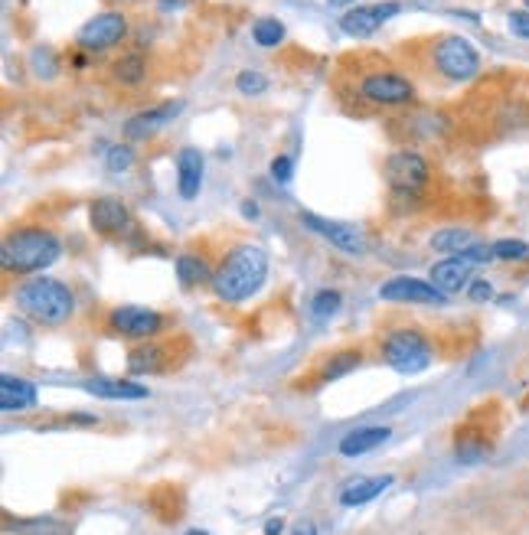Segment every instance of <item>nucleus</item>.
Masks as SVG:
<instances>
[{
  "label": "nucleus",
  "mask_w": 529,
  "mask_h": 535,
  "mask_svg": "<svg viewBox=\"0 0 529 535\" xmlns=\"http://www.w3.org/2000/svg\"><path fill=\"white\" fill-rule=\"evenodd\" d=\"M268 278V255L258 245H236L219 261L213 275V294L226 304H242L262 291Z\"/></svg>",
  "instance_id": "nucleus-1"
},
{
  "label": "nucleus",
  "mask_w": 529,
  "mask_h": 535,
  "mask_svg": "<svg viewBox=\"0 0 529 535\" xmlns=\"http://www.w3.org/2000/svg\"><path fill=\"white\" fill-rule=\"evenodd\" d=\"M59 255H63V242L43 226H23L0 245V265L7 275H40L43 268L56 265Z\"/></svg>",
  "instance_id": "nucleus-2"
},
{
  "label": "nucleus",
  "mask_w": 529,
  "mask_h": 535,
  "mask_svg": "<svg viewBox=\"0 0 529 535\" xmlns=\"http://www.w3.org/2000/svg\"><path fill=\"white\" fill-rule=\"evenodd\" d=\"M14 301L17 307L27 314L30 320L43 323V327H63L76 310V297L66 288L63 281L36 275L30 281H23L14 288Z\"/></svg>",
  "instance_id": "nucleus-3"
},
{
  "label": "nucleus",
  "mask_w": 529,
  "mask_h": 535,
  "mask_svg": "<svg viewBox=\"0 0 529 535\" xmlns=\"http://www.w3.org/2000/svg\"><path fill=\"white\" fill-rule=\"evenodd\" d=\"M428 66H432L438 79L461 85L471 82L481 72V53H477V46L467 36L451 33L432 43V49H428Z\"/></svg>",
  "instance_id": "nucleus-4"
},
{
  "label": "nucleus",
  "mask_w": 529,
  "mask_h": 535,
  "mask_svg": "<svg viewBox=\"0 0 529 535\" xmlns=\"http://www.w3.org/2000/svg\"><path fill=\"white\" fill-rule=\"evenodd\" d=\"M432 343H428L425 333L418 330H392L383 340V359L389 369H396L399 376H415V372H425L432 366Z\"/></svg>",
  "instance_id": "nucleus-5"
},
{
  "label": "nucleus",
  "mask_w": 529,
  "mask_h": 535,
  "mask_svg": "<svg viewBox=\"0 0 529 535\" xmlns=\"http://www.w3.org/2000/svg\"><path fill=\"white\" fill-rule=\"evenodd\" d=\"M356 92L376 108H396L415 102V82L396 69H373L356 79Z\"/></svg>",
  "instance_id": "nucleus-6"
},
{
  "label": "nucleus",
  "mask_w": 529,
  "mask_h": 535,
  "mask_svg": "<svg viewBox=\"0 0 529 535\" xmlns=\"http://www.w3.org/2000/svg\"><path fill=\"white\" fill-rule=\"evenodd\" d=\"M386 183L392 196L418 199L432 183V164L415 151H396L386 160Z\"/></svg>",
  "instance_id": "nucleus-7"
},
{
  "label": "nucleus",
  "mask_w": 529,
  "mask_h": 535,
  "mask_svg": "<svg viewBox=\"0 0 529 535\" xmlns=\"http://www.w3.org/2000/svg\"><path fill=\"white\" fill-rule=\"evenodd\" d=\"M131 23L121 10H105V14H95L92 20H85L76 33V46L85 53H105V49H115L118 43L128 40Z\"/></svg>",
  "instance_id": "nucleus-8"
},
{
  "label": "nucleus",
  "mask_w": 529,
  "mask_h": 535,
  "mask_svg": "<svg viewBox=\"0 0 529 535\" xmlns=\"http://www.w3.org/2000/svg\"><path fill=\"white\" fill-rule=\"evenodd\" d=\"M167 323L170 320L161 310L138 307V304L115 307L112 314H108V327H112L118 337H128V340H154L157 333L167 330Z\"/></svg>",
  "instance_id": "nucleus-9"
},
{
  "label": "nucleus",
  "mask_w": 529,
  "mask_h": 535,
  "mask_svg": "<svg viewBox=\"0 0 529 535\" xmlns=\"http://www.w3.org/2000/svg\"><path fill=\"white\" fill-rule=\"evenodd\" d=\"M304 229H311L314 235H321V239L337 248L343 255H363L366 252V232L360 226H353V222H334V219H324L317 213H301Z\"/></svg>",
  "instance_id": "nucleus-10"
},
{
  "label": "nucleus",
  "mask_w": 529,
  "mask_h": 535,
  "mask_svg": "<svg viewBox=\"0 0 529 535\" xmlns=\"http://www.w3.org/2000/svg\"><path fill=\"white\" fill-rule=\"evenodd\" d=\"M89 226L102 235V239H121V235H128L134 219H131V209L121 203L118 196H98L89 203Z\"/></svg>",
  "instance_id": "nucleus-11"
},
{
  "label": "nucleus",
  "mask_w": 529,
  "mask_h": 535,
  "mask_svg": "<svg viewBox=\"0 0 529 535\" xmlns=\"http://www.w3.org/2000/svg\"><path fill=\"white\" fill-rule=\"evenodd\" d=\"M402 10L399 0H386V4H366V7H350L340 17V30L347 36H373L386 20H392Z\"/></svg>",
  "instance_id": "nucleus-12"
},
{
  "label": "nucleus",
  "mask_w": 529,
  "mask_h": 535,
  "mask_svg": "<svg viewBox=\"0 0 529 535\" xmlns=\"http://www.w3.org/2000/svg\"><path fill=\"white\" fill-rule=\"evenodd\" d=\"M383 301H399V304H445V294H441L432 281H418V278H389L383 288H379Z\"/></svg>",
  "instance_id": "nucleus-13"
},
{
  "label": "nucleus",
  "mask_w": 529,
  "mask_h": 535,
  "mask_svg": "<svg viewBox=\"0 0 529 535\" xmlns=\"http://www.w3.org/2000/svg\"><path fill=\"white\" fill-rule=\"evenodd\" d=\"M477 261L467 258V255H448L432 265V284L441 291V294H458L464 291L467 284H471V275H474Z\"/></svg>",
  "instance_id": "nucleus-14"
},
{
  "label": "nucleus",
  "mask_w": 529,
  "mask_h": 535,
  "mask_svg": "<svg viewBox=\"0 0 529 535\" xmlns=\"http://www.w3.org/2000/svg\"><path fill=\"white\" fill-rule=\"evenodd\" d=\"M180 111H183V102H164L151 111H138V115L125 121V138L128 141H147L154 131H161L164 124L174 121Z\"/></svg>",
  "instance_id": "nucleus-15"
},
{
  "label": "nucleus",
  "mask_w": 529,
  "mask_h": 535,
  "mask_svg": "<svg viewBox=\"0 0 529 535\" xmlns=\"http://www.w3.org/2000/svg\"><path fill=\"white\" fill-rule=\"evenodd\" d=\"M203 173H206V160L200 154V147H183V151L177 154V193H180V199L200 196Z\"/></svg>",
  "instance_id": "nucleus-16"
},
{
  "label": "nucleus",
  "mask_w": 529,
  "mask_h": 535,
  "mask_svg": "<svg viewBox=\"0 0 529 535\" xmlns=\"http://www.w3.org/2000/svg\"><path fill=\"white\" fill-rule=\"evenodd\" d=\"M82 389L95 398H108V402H138V398H147V385L131 379H89L82 382Z\"/></svg>",
  "instance_id": "nucleus-17"
},
{
  "label": "nucleus",
  "mask_w": 529,
  "mask_h": 535,
  "mask_svg": "<svg viewBox=\"0 0 529 535\" xmlns=\"http://www.w3.org/2000/svg\"><path fill=\"white\" fill-rule=\"evenodd\" d=\"M389 438H392V428H386V425H363V428L350 431L347 438L340 441V454L343 457H360V454L376 451V447L386 444Z\"/></svg>",
  "instance_id": "nucleus-18"
},
{
  "label": "nucleus",
  "mask_w": 529,
  "mask_h": 535,
  "mask_svg": "<svg viewBox=\"0 0 529 535\" xmlns=\"http://www.w3.org/2000/svg\"><path fill=\"white\" fill-rule=\"evenodd\" d=\"M167 346L170 343H144L134 346L128 356V369L134 376H161L167 369Z\"/></svg>",
  "instance_id": "nucleus-19"
},
{
  "label": "nucleus",
  "mask_w": 529,
  "mask_h": 535,
  "mask_svg": "<svg viewBox=\"0 0 529 535\" xmlns=\"http://www.w3.org/2000/svg\"><path fill=\"white\" fill-rule=\"evenodd\" d=\"M36 405V385L17 376H4L0 379V408L4 412H23V408Z\"/></svg>",
  "instance_id": "nucleus-20"
},
{
  "label": "nucleus",
  "mask_w": 529,
  "mask_h": 535,
  "mask_svg": "<svg viewBox=\"0 0 529 535\" xmlns=\"http://www.w3.org/2000/svg\"><path fill=\"white\" fill-rule=\"evenodd\" d=\"M389 487H392V477H360V480H353L350 487L340 493V503H343V506L373 503L376 496H383Z\"/></svg>",
  "instance_id": "nucleus-21"
},
{
  "label": "nucleus",
  "mask_w": 529,
  "mask_h": 535,
  "mask_svg": "<svg viewBox=\"0 0 529 535\" xmlns=\"http://www.w3.org/2000/svg\"><path fill=\"white\" fill-rule=\"evenodd\" d=\"M177 281H180V288H200L203 281H213L216 271H209V261L203 255H180L177 258Z\"/></svg>",
  "instance_id": "nucleus-22"
},
{
  "label": "nucleus",
  "mask_w": 529,
  "mask_h": 535,
  "mask_svg": "<svg viewBox=\"0 0 529 535\" xmlns=\"http://www.w3.org/2000/svg\"><path fill=\"white\" fill-rule=\"evenodd\" d=\"M432 245L445 255H471L481 242H477V235L467 229H441L432 235Z\"/></svg>",
  "instance_id": "nucleus-23"
},
{
  "label": "nucleus",
  "mask_w": 529,
  "mask_h": 535,
  "mask_svg": "<svg viewBox=\"0 0 529 535\" xmlns=\"http://www.w3.org/2000/svg\"><path fill=\"white\" fill-rule=\"evenodd\" d=\"M112 76H115V82H121V85H141L144 79H147V59L141 56V53H128V56H121L115 66H112Z\"/></svg>",
  "instance_id": "nucleus-24"
},
{
  "label": "nucleus",
  "mask_w": 529,
  "mask_h": 535,
  "mask_svg": "<svg viewBox=\"0 0 529 535\" xmlns=\"http://www.w3.org/2000/svg\"><path fill=\"white\" fill-rule=\"evenodd\" d=\"M252 40L258 46L272 49V46H281L285 43V23H281L278 17H262L252 23Z\"/></svg>",
  "instance_id": "nucleus-25"
},
{
  "label": "nucleus",
  "mask_w": 529,
  "mask_h": 535,
  "mask_svg": "<svg viewBox=\"0 0 529 535\" xmlns=\"http://www.w3.org/2000/svg\"><path fill=\"white\" fill-rule=\"evenodd\" d=\"M105 164H108V173H115V177L128 173L134 167V147L131 144H115L112 151H108Z\"/></svg>",
  "instance_id": "nucleus-26"
},
{
  "label": "nucleus",
  "mask_w": 529,
  "mask_h": 535,
  "mask_svg": "<svg viewBox=\"0 0 529 535\" xmlns=\"http://www.w3.org/2000/svg\"><path fill=\"white\" fill-rule=\"evenodd\" d=\"M490 252H494V258H500V261H526L529 245L520 242V239H500V242L490 245Z\"/></svg>",
  "instance_id": "nucleus-27"
},
{
  "label": "nucleus",
  "mask_w": 529,
  "mask_h": 535,
  "mask_svg": "<svg viewBox=\"0 0 529 535\" xmlns=\"http://www.w3.org/2000/svg\"><path fill=\"white\" fill-rule=\"evenodd\" d=\"M356 366H360V353H356V350L337 353V356L324 366V379H340V376H347V372H353Z\"/></svg>",
  "instance_id": "nucleus-28"
},
{
  "label": "nucleus",
  "mask_w": 529,
  "mask_h": 535,
  "mask_svg": "<svg viewBox=\"0 0 529 535\" xmlns=\"http://www.w3.org/2000/svg\"><path fill=\"white\" fill-rule=\"evenodd\" d=\"M340 310V291H317L314 294V301H311V314L314 317H330V314H337Z\"/></svg>",
  "instance_id": "nucleus-29"
},
{
  "label": "nucleus",
  "mask_w": 529,
  "mask_h": 535,
  "mask_svg": "<svg viewBox=\"0 0 529 535\" xmlns=\"http://www.w3.org/2000/svg\"><path fill=\"white\" fill-rule=\"evenodd\" d=\"M17 535H69L66 526H59L53 519H33V522H23L20 529H14Z\"/></svg>",
  "instance_id": "nucleus-30"
},
{
  "label": "nucleus",
  "mask_w": 529,
  "mask_h": 535,
  "mask_svg": "<svg viewBox=\"0 0 529 535\" xmlns=\"http://www.w3.org/2000/svg\"><path fill=\"white\" fill-rule=\"evenodd\" d=\"M236 89L242 95H262L268 89V79L262 76V72H252V69H245L236 76Z\"/></svg>",
  "instance_id": "nucleus-31"
},
{
  "label": "nucleus",
  "mask_w": 529,
  "mask_h": 535,
  "mask_svg": "<svg viewBox=\"0 0 529 535\" xmlns=\"http://www.w3.org/2000/svg\"><path fill=\"white\" fill-rule=\"evenodd\" d=\"M507 27L513 36H520V40H529V10H513V14L507 17Z\"/></svg>",
  "instance_id": "nucleus-32"
},
{
  "label": "nucleus",
  "mask_w": 529,
  "mask_h": 535,
  "mask_svg": "<svg viewBox=\"0 0 529 535\" xmlns=\"http://www.w3.org/2000/svg\"><path fill=\"white\" fill-rule=\"evenodd\" d=\"M272 177H275L278 183H291V177H294V160H291L288 154H278V157L272 160Z\"/></svg>",
  "instance_id": "nucleus-33"
},
{
  "label": "nucleus",
  "mask_w": 529,
  "mask_h": 535,
  "mask_svg": "<svg viewBox=\"0 0 529 535\" xmlns=\"http://www.w3.org/2000/svg\"><path fill=\"white\" fill-rule=\"evenodd\" d=\"M467 294H471V301H490V294H494V288H490L487 281H474V284H467Z\"/></svg>",
  "instance_id": "nucleus-34"
},
{
  "label": "nucleus",
  "mask_w": 529,
  "mask_h": 535,
  "mask_svg": "<svg viewBox=\"0 0 529 535\" xmlns=\"http://www.w3.org/2000/svg\"><path fill=\"white\" fill-rule=\"evenodd\" d=\"M265 535H281V519H272V522H268V526H265Z\"/></svg>",
  "instance_id": "nucleus-35"
},
{
  "label": "nucleus",
  "mask_w": 529,
  "mask_h": 535,
  "mask_svg": "<svg viewBox=\"0 0 529 535\" xmlns=\"http://www.w3.org/2000/svg\"><path fill=\"white\" fill-rule=\"evenodd\" d=\"M242 213L249 216V219H255V216H258V206H255V203H242Z\"/></svg>",
  "instance_id": "nucleus-36"
},
{
  "label": "nucleus",
  "mask_w": 529,
  "mask_h": 535,
  "mask_svg": "<svg viewBox=\"0 0 529 535\" xmlns=\"http://www.w3.org/2000/svg\"><path fill=\"white\" fill-rule=\"evenodd\" d=\"M180 4H187V0H161V7H164V10H177Z\"/></svg>",
  "instance_id": "nucleus-37"
},
{
  "label": "nucleus",
  "mask_w": 529,
  "mask_h": 535,
  "mask_svg": "<svg viewBox=\"0 0 529 535\" xmlns=\"http://www.w3.org/2000/svg\"><path fill=\"white\" fill-rule=\"evenodd\" d=\"M85 66H89V56L79 53V56H76V69H85Z\"/></svg>",
  "instance_id": "nucleus-38"
},
{
  "label": "nucleus",
  "mask_w": 529,
  "mask_h": 535,
  "mask_svg": "<svg viewBox=\"0 0 529 535\" xmlns=\"http://www.w3.org/2000/svg\"><path fill=\"white\" fill-rule=\"evenodd\" d=\"M294 535H317V529H314V526H301Z\"/></svg>",
  "instance_id": "nucleus-39"
},
{
  "label": "nucleus",
  "mask_w": 529,
  "mask_h": 535,
  "mask_svg": "<svg viewBox=\"0 0 529 535\" xmlns=\"http://www.w3.org/2000/svg\"><path fill=\"white\" fill-rule=\"evenodd\" d=\"M327 4H330V7H350L353 0H327Z\"/></svg>",
  "instance_id": "nucleus-40"
},
{
  "label": "nucleus",
  "mask_w": 529,
  "mask_h": 535,
  "mask_svg": "<svg viewBox=\"0 0 529 535\" xmlns=\"http://www.w3.org/2000/svg\"><path fill=\"white\" fill-rule=\"evenodd\" d=\"M187 535H209V532H200V529H190Z\"/></svg>",
  "instance_id": "nucleus-41"
},
{
  "label": "nucleus",
  "mask_w": 529,
  "mask_h": 535,
  "mask_svg": "<svg viewBox=\"0 0 529 535\" xmlns=\"http://www.w3.org/2000/svg\"><path fill=\"white\" fill-rule=\"evenodd\" d=\"M112 4H121V0H112Z\"/></svg>",
  "instance_id": "nucleus-42"
},
{
  "label": "nucleus",
  "mask_w": 529,
  "mask_h": 535,
  "mask_svg": "<svg viewBox=\"0 0 529 535\" xmlns=\"http://www.w3.org/2000/svg\"><path fill=\"white\" fill-rule=\"evenodd\" d=\"M526 10H529V0H526Z\"/></svg>",
  "instance_id": "nucleus-43"
}]
</instances>
